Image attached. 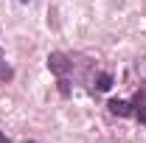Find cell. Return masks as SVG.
<instances>
[{"label": "cell", "instance_id": "obj_5", "mask_svg": "<svg viewBox=\"0 0 146 143\" xmlns=\"http://www.w3.org/2000/svg\"><path fill=\"white\" fill-rule=\"evenodd\" d=\"M11 76H14V70H11V68H9V65L0 59V81H9Z\"/></svg>", "mask_w": 146, "mask_h": 143}, {"label": "cell", "instance_id": "obj_1", "mask_svg": "<svg viewBox=\"0 0 146 143\" xmlns=\"http://www.w3.org/2000/svg\"><path fill=\"white\" fill-rule=\"evenodd\" d=\"M48 70L54 73V76H59V79H65V76L73 70L70 56H68V54H62V51H54V54L48 56Z\"/></svg>", "mask_w": 146, "mask_h": 143}, {"label": "cell", "instance_id": "obj_3", "mask_svg": "<svg viewBox=\"0 0 146 143\" xmlns=\"http://www.w3.org/2000/svg\"><path fill=\"white\" fill-rule=\"evenodd\" d=\"M132 115H138V121L146 124V93H138L132 98Z\"/></svg>", "mask_w": 146, "mask_h": 143}, {"label": "cell", "instance_id": "obj_4", "mask_svg": "<svg viewBox=\"0 0 146 143\" xmlns=\"http://www.w3.org/2000/svg\"><path fill=\"white\" fill-rule=\"evenodd\" d=\"M110 87H112V76H110V73H98V76H96V90L104 93V90H110Z\"/></svg>", "mask_w": 146, "mask_h": 143}, {"label": "cell", "instance_id": "obj_8", "mask_svg": "<svg viewBox=\"0 0 146 143\" xmlns=\"http://www.w3.org/2000/svg\"><path fill=\"white\" fill-rule=\"evenodd\" d=\"M20 3H31V0H20Z\"/></svg>", "mask_w": 146, "mask_h": 143}, {"label": "cell", "instance_id": "obj_9", "mask_svg": "<svg viewBox=\"0 0 146 143\" xmlns=\"http://www.w3.org/2000/svg\"><path fill=\"white\" fill-rule=\"evenodd\" d=\"M25 143H36V140H25Z\"/></svg>", "mask_w": 146, "mask_h": 143}, {"label": "cell", "instance_id": "obj_7", "mask_svg": "<svg viewBox=\"0 0 146 143\" xmlns=\"http://www.w3.org/2000/svg\"><path fill=\"white\" fill-rule=\"evenodd\" d=\"M0 143H11V140H9V138H6V135H3V132H0Z\"/></svg>", "mask_w": 146, "mask_h": 143}, {"label": "cell", "instance_id": "obj_10", "mask_svg": "<svg viewBox=\"0 0 146 143\" xmlns=\"http://www.w3.org/2000/svg\"><path fill=\"white\" fill-rule=\"evenodd\" d=\"M0 59H3V54H0Z\"/></svg>", "mask_w": 146, "mask_h": 143}, {"label": "cell", "instance_id": "obj_6", "mask_svg": "<svg viewBox=\"0 0 146 143\" xmlns=\"http://www.w3.org/2000/svg\"><path fill=\"white\" fill-rule=\"evenodd\" d=\"M59 93H62V95H68V93H70V87H68V79H59Z\"/></svg>", "mask_w": 146, "mask_h": 143}, {"label": "cell", "instance_id": "obj_2", "mask_svg": "<svg viewBox=\"0 0 146 143\" xmlns=\"http://www.w3.org/2000/svg\"><path fill=\"white\" fill-rule=\"evenodd\" d=\"M107 107H110L112 115H121V118H129V115H132V104H129V101H121V98H112Z\"/></svg>", "mask_w": 146, "mask_h": 143}]
</instances>
